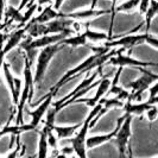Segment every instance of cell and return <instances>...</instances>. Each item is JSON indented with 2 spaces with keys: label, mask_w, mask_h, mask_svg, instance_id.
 Returning <instances> with one entry per match:
<instances>
[{
  "label": "cell",
  "mask_w": 158,
  "mask_h": 158,
  "mask_svg": "<svg viewBox=\"0 0 158 158\" xmlns=\"http://www.w3.org/2000/svg\"><path fill=\"white\" fill-rule=\"evenodd\" d=\"M58 18H63V13L60 11H56L55 8L52 7V5H48L38 16L33 17L29 22V24H45L51 20L58 19Z\"/></svg>",
  "instance_id": "15"
},
{
  "label": "cell",
  "mask_w": 158,
  "mask_h": 158,
  "mask_svg": "<svg viewBox=\"0 0 158 158\" xmlns=\"http://www.w3.org/2000/svg\"><path fill=\"white\" fill-rule=\"evenodd\" d=\"M29 2H30V0H22V1H20V5H19V7L17 8V10H18L19 12H22V11L24 10V7H26V6L29 5Z\"/></svg>",
  "instance_id": "34"
},
{
  "label": "cell",
  "mask_w": 158,
  "mask_h": 158,
  "mask_svg": "<svg viewBox=\"0 0 158 158\" xmlns=\"http://www.w3.org/2000/svg\"><path fill=\"white\" fill-rule=\"evenodd\" d=\"M111 86V80L108 79L107 76H105L103 79L100 80V82H99V85H98V89H96V93L95 95L92 98V99H82V98H80V99H76L75 101L73 103H77V102H86L89 106V107H94L96 106L98 103L100 102L101 100L103 99V96L107 94V92H108V88Z\"/></svg>",
  "instance_id": "11"
},
{
  "label": "cell",
  "mask_w": 158,
  "mask_h": 158,
  "mask_svg": "<svg viewBox=\"0 0 158 158\" xmlns=\"http://www.w3.org/2000/svg\"><path fill=\"white\" fill-rule=\"evenodd\" d=\"M126 117H127L126 114H124L123 117H120V118L117 119V127L114 128V131H112V132H110V133L87 137V138H86V149H94V148L99 146V145H102V144H105V143L112 140V139L115 137V135H117V132H118V130H119V127H120V125H121V123L124 121V119L126 118Z\"/></svg>",
  "instance_id": "9"
},
{
  "label": "cell",
  "mask_w": 158,
  "mask_h": 158,
  "mask_svg": "<svg viewBox=\"0 0 158 158\" xmlns=\"http://www.w3.org/2000/svg\"><path fill=\"white\" fill-rule=\"evenodd\" d=\"M64 0H55V2L52 4V7L55 8L56 11H60L61 10V6L63 5Z\"/></svg>",
  "instance_id": "33"
},
{
  "label": "cell",
  "mask_w": 158,
  "mask_h": 158,
  "mask_svg": "<svg viewBox=\"0 0 158 158\" xmlns=\"http://www.w3.org/2000/svg\"><path fill=\"white\" fill-rule=\"evenodd\" d=\"M4 13H5V0H0V20Z\"/></svg>",
  "instance_id": "35"
},
{
  "label": "cell",
  "mask_w": 158,
  "mask_h": 158,
  "mask_svg": "<svg viewBox=\"0 0 158 158\" xmlns=\"http://www.w3.org/2000/svg\"><path fill=\"white\" fill-rule=\"evenodd\" d=\"M111 13V10H92V8H87V10H82V11H77V12H73V13H63V18L67 19H71V20H87L90 18H98L103 15H108Z\"/></svg>",
  "instance_id": "12"
},
{
  "label": "cell",
  "mask_w": 158,
  "mask_h": 158,
  "mask_svg": "<svg viewBox=\"0 0 158 158\" xmlns=\"http://www.w3.org/2000/svg\"><path fill=\"white\" fill-rule=\"evenodd\" d=\"M131 124H132V117L127 115L121 123L118 132L115 135V143L118 146L119 158H126V151L128 146V140L131 138Z\"/></svg>",
  "instance_id": "7"
},
{
  "label": "cell",
  "mask_w": 158,
  "mask_h": 158,
  "mask_svg": "<svg viewBox=\"0 0 158 158\" xmlns=\"http://www.w3.org/2000/svg\"><path fill=\"white\" fill-rule=\"evenodd\" d=\"M35 128L30 125V124H23V125H10L7 124L5 127H2L0 130V139L6 135H20L24 132H29V131H33Z\"/></svg>",
  "instance_id": "19"
},
{
  "label": "cell",
  "mask_w": 158,
  "mask_h": 158,
  "mask_svg": "<svg viewBox=\"0 0 158 158\" xmlns=\"http://www.w3.org/2000/svg\"><path fill=\"white\" fill-rule=\"evenodd\" d=\"M47 144L48 148H51L52 150H57L58 149V139L57 137L54 135V132L51 130H47Z\"/></svg>",
  "instance_id": "27"
},
{
  "label": "cell",
  "mask_w": 158,
  "mask_h": 158,
  "mask_svg": "<svg viewBox=\"0 0 158 158\" xmlns=\"http://www.w3.org/2000/svg\"><path fill=\"white\" fill-rule=\"evenodd\" d=\"M149 99H158V81L149 87Z\"/></svg>",
  "instance_id": "29"
},
{
  "label": "cell",
  "mask_w": 158,
  "mask_h": 158,
  "mask_svg": "<svg viewBox=\"0 0 158 158\" xmlns=\"http://www.w3.org/2000/svg\"><path fill=\"white\" fill-rule=\"evenodd\" d=\"M95 54L92 56L87 57L82 63H80L79 65H76L75 68H73L70 70H68L63 76L60 79V81L54 85L51 89H50V93L55 96L58 90L61 89V87L65 85L67 82L71 81L73 79L77 77L79 75L82 74H87L89 71L98 69V70H102V67L107 63L110 60H111L113 56L115 55L117 50H113V49H107V48H95Z\"/></svg>",
  "instance_id": "1"
},
{
  "label": "cell",
  "mask_w": 158,
  "mask_h": 158,
  "mask_svg": "<svg viewBox=\"0 0 158 158\" xmlns=\"http://www.w3.org/2000/svg\"><path fill=\"white\" fill-rule=\"evenodd\" d=\"M68 158H77L76 156H70V157H68Z\"/></svg>",
  "instance_id": "37"
},
{
  "label": "cell",
  "mask_w": 158,
  "mask_h": 158,
  "mask_svg": "<svg viewBox=\"0 0 158 158\" xmlns=\"http://www.w3.org/2000/svg\"><path fill=\"white\" fill-rule=\"evenodd\" d=\"M0 158H1V157H0Z\"/></svg>",
  "instance_id": "39"
},
{
  "label": "cell",
  "mask_w": 158,
  "mask_h": 158,
  "mask_svg": "<svg viewBox=\"0 0 158 158\" xmlns=\"http://www.w3.org/2000/svg\"><path fill=\"white\" fill-rule=\"evenodd\" d=\"M32 64L30 63L29 58L24 54V87L22 88V93L18 100V105L16 106L17 112L16 115V125H23L24 124V108L25 102L31 105L32 98L35 94V82H33V74L31 69Z\"/></svg>",
  "instance_id": "2"
},
{
  "label": "cell",
  "mask_w": 158,
  "mask_h": 158,
  "mask_svg": "<svg viewBox=\"0 0 158 158\" xmlns=\"http://www.w3.org/2000/svg\"><path fill=\"white\" fill-rule=\"evenodd\" d=\"M52 98L54 95L51 94L50 92L47 95H44L40 101H38V107L35 110V111H29V114L31 115V121L29 123L35 130H37L38 125L40 124L42 119L45 117V113H47L48 108L50 107V105L52 103Z\"/></svg>",
  "instance_id": "8"
},
{
  "label": "cell",
  "mask_w": 158,
  "mask_h": 158,
  "mask_svg": "<svg viewBox=\"0 0 158 158\" xmlns=\"http://www.w3.org/2000/svg\"><path fill=\"white\" fill-rule=\"evenodd\" d=\"M149 5H150V0H139V5H138L139 13L140 15H145L146 10L149 7Z\"/></svg>",
  "instance_id": "31"
},
{
  "label": "cell",
  "mask_w": 158,
  "mask_h": 158,
  "mask_svg": "<svg viewBox=\"0 0 158 158\" xmlns=\"http://www.w3.org/2000/svg\"><path fill=\"white\" fill-rule=\"evenodd\" d=\"M100 73H101V71L96 69V70L93 71V74H92V75H87V76H86V79L83 80V81H82V82H81V83H80L79 86L75 88L74 90H71L69 94L67 95V96H64V98H62L61 100H58V101H56V102L51 103V106H54L56 110L58 111V107H60V106H61L62 103H64L65 101H67V100H69L70 98H73V96L76 94V93H79L80 90H82V89L87 88L88 86H89V85H92V83H93V82L95 81V79L98 77V75H99ZM58 112H60V111H58Z\"/></svg>",
  "instance_id": "14"
},
{
  "label": "cell",
  "mask_w": 158,
  "mask_h": 158,
  "mask_svg": "<svg viewBox=\"0 0 158 158\" xmlns=\"http://www.w3.org/2000/svg\"><path fill=\"white\" fill-rule=\"evenodd\" d=\"M81 126H82V123L73 125V126H57V125H54L51 131L55 132V135L57 137V139L65 140V139H69L71 137H74Z\"/></svg>",
  "instance_id": "17"
},
{
  "label": "cell",
  "mask_w": 158,
  "mask_h": 158,
  "mask_svg": "<svg viewBox=\"0 0 158 158\" xmlns=\"http://www.w3.org/2000/svg\"><path fill=\"white\" fill-rule=\"evenodd\" d=\"M37 7H38V5H37L36 2L25 7V13L22 15V23H20V27H22V26H25V25H26V24L29 23L32 18H33V15H35V12L37 11Z\"/></svg>",
  "instance_id": "25"
},
{
  "label": "cell",
  "mask_w": 158,
  "mask_h": 158,
  "mask_svg": "<svg viewBox=\"0 0 158 158\" xmlns=\"http://www.w3.org/2000/svg\"><path fill=\"white\" fill-rule=\"evenodd\" d=\"M96 4H98V0H92V5H90V7L92 10H95V6H96Z\"/></svg>",
  "instance_id": "36"
},
{
  "label": "cell",
  "mask_w": 158,
  "mask_h": 158,
  "mask_svg": "<svg viewBox=\"0 0 158 158\" xmlns=\"http://www.w3.org/2000/svg\"><path fill=\"white\" fill-rule=\"evenodd\" d=\"M158 102V99H149L148 101H139V102H133V101H126L124 103L123 108L125 110L126 115H137V117H142L143 114H145V112L150 108L151 106L156 105Z\"/></svg>",
  "instance_id": "10"
},
{
  "label": "cell",
  "mask_w": 158,
  "mask_h": 158,
  "mask_svg": "<svg viewBox=\"0 0 158 158\" xmlns=\"http://www.w3.org/2000/svg\"><path fill=\"white\" fill-rule=\"evenodd\" d=\"M124 49H120L115 52V55L112 57L111 60L107 62L111 65L114 67H118V68H125V67H130V68H148L150 65H157L156 62H145V61H140V60H137L135 57L130 55H125L124 54Z\"/></svg>",
  "instance_id": "6"
},
{
  "label": "cell",
  "mask_w": 158,
  "mask_h": 158,
  "mask_svg": "<svg viewBox=\"0 0 158 158\" xmlns=\"http://www.w3.org/2000/svg\"><path fill=\"white\" fill-rule=\"evenodd\" d=\"M58 152L64 155V156H67V157H70V156L74 155V150H73V148H71L70 145H63Z\"/></svg>",
  "instance_id": "32"
},
{
  "label": "cell",
  "mask_w": 158,
  "mask_h": 158,
  "mask_svg": "<svg viewBox=\"0 0 158 158\" xmlns=\"http://www.w3.org/2000/svg\"><path fill=\"white\" fill-rule=\"evenodd\" d=\"M1 70H2V74H4V77L6 80V83H7L8 88L11 90V94H12V101H13V105L16 107L18 105V98H17L16 94V89H15V75L12 74V70H11V67L7 62H4L2 65H1Z\"/></svg>",
  "instance_id": "18"
},
{
  "label": "cell",
  "mask_w": 158,
  "mask_h": 158,
  "mask_svg": "<svg viewBox=\"0 0 158 158\" xmlns=\"http://www.w3.org/2000/svg\"><path fill=\"white\" fill-rule=\"evenodd\" d=\"M83 33H85L87 40H89V42H110L111 40V38L108 37L107 33L93 31V30H89L88 27H85Z\"/></svg>",
  "instance_id": "23"
},
{
  "label": "cell",
  "mask_w": 158,
  "mask_h": 158,
  "mask_svg": "<svg viewBox=\"0 0 158 158\" xmlns=\"http://www.w3.org/2000/svg\"><path fill=\"white\" fill-rule=\"evenodd\" d=\"M138 5H139V0H127L125 2H123L121 5L114 7L113 15L115 16L117 13H120V12H131L138 7Z\"/></svg>",
  "instance_id": "24"
},
{
  "label": "cell",
  "mask_w": 158,
  "mask_h": 158,
  "mask_svg": "<svg viewBox=\"0 0 158 158\" xmlns=\"http://www.w3.org/2000/svg\"><path fill=\"white\" fill-rule=\"evenodd\" d=\"M63 48L64 45H62L61 43H56V44H52V45H49V47L40 49L38 60H37V65H36V71H35V75H33V82L35 83H40V81L43 80L51 60Z\"/></svg>",
  "instance_id": "5"
},
{
  "label": "cell",
  "mask_w": 158,
  "mask_h": 158,
  "mask_svg": "<svg viewBox=\"0 0 158 158\" xmlns=\"http://www.w3.org/2000/svg\"><path fill=\"white\" fill-rule=\"evenodd\" d=\"M47 127L43 126L40 132V140H38V152L37 158H48V144H47Z\"/></svg>",
  "instance_id": "22"
},
{
  "label": "cell",
  "mask_w": 158,
  "mask_h": 158,
  "mask_svg": "<svg viewBox=\"0 0 158 158\" xmlns=\"http://www.w3.org/2000/svg\"><path fill=\"white\" fill-rule=\"evenodd\" d=\"M124 101H120L115 98H111V99H103L102 106L106 107L107 110H111V108H114V107H119V108H123L124 106Z\"/></svg>",
  "instance_id": "26"
},
{
  "label": "cell",
  "mask_w": 158,
  "mask_h": 158,
  "mask_svg": "<svg viewBox=\"0 0 158 158\" xmlns=\"http://www.w3.org/2000/svg\"><path fill=\"white\" fill-rule=\"evenodd\" d=\"M149 44L153 49H158V40L155 35H150L149 32L145 33H126L123 36L113 37L110 42H105L103 47L107 49H112L113 47H121L124 50H128L137 47L139 44Z\"/></svg>",
  "instance_id": "3"
},
{
  "label": "cell",
  "mask_w": 158,
  "mask_h": 158,
  "mask_svg": "<svg viewBox=\"0 0 158 158\" xmlns=\"http://www.w3.org/2000/svg\"><path fill=\"white\" fill-rule=\"evenodd\" d=\"M26 29H27L26 25H25V26H22V27H19V29H17L16 31L8 37L7 42L5 43V45H2V49H1L5 55L8 54L12 49H15L17 45H19V43L23 40L24 35L26 33Z\"/></svg>",
  "instance_id": "16"
},
{
  "label": "cell",
  "mask_w": 158,
  "mask_h": 158,
  "mask_svg": "<svg viewBox=\"0 0 158 158\" xmlns=\"http://www.w3.org/2000/svg\"><path fill=\"white\" fill-rule=\"evenodd\" d=\"M145 114H146V118L149 121H155L156 119H157V115H158V110H157V106L156 105H153V106H151L150 108L148 110V111L145 112Z\"/></svg>",
  "instance_id": "28"
},
{
  "label": "cell",
  "mask_w": 158,
  "mask_h": 158,
  "mask_svg": "<svg viewBox=\"0 0 158 158\" xmlns=\"http://www.w3.org/2000/svg\"><path fill=\"white\" fill-rule=\"evenodd\" d=\"M112 1V7H111V27H110V33H108V37L111 38H113V24H114V15H113V11H114V7L117 6V2H118V0H111Z\"/></svg>",
  "instance_id": "30"
},
{
  "label": "cell",
  "mask_w": 158,
  "mask_h": 158,
  "mask_svg": "<svg viewBox=\"0 0 158 158\" xmlns=\"http://www.w3.org/2000/svg\"><path fill=\"white\" fill-rule=\"evenodd\" d=\"M121 71H123V68H118V70L115 73L114 77H113V80L111 81V86L108 88L107 94L112 95L113 98L118 99L120 101H127L128 98H130V92L126 90V89H124V88H121L120 86H118L119 77H120Z\"/></svg>",
  "instance_id": "13"
},
{
  "label": "cell",
  "mask_w": 158,
  "mask_h": 158,
  "mask_svg": "<svg viewBox=\"0 0 158 158\" xmlns=\"http://www.w3.org/2000/svg\"><path fill=\"white\" fill-rule=\"evenodd\" d=\"M30 158H33V157H30Z\"/></svg>",
  "instance_id": "38"
},
{
  "label": "cell",
  "mask_w": 158,
  "mask_h": 158,
  "mask_svg": "<svg viewBox=\"0 0 158 158\" xmlns=\"http://www.w3.org/2000/svg\"><path fill=\"white\" fill-rule=\"evenodd\" d=\"M158 13V1L157 0H150V5H149V7L146 10V12H145V18H144V25H145V29H146V31L145 32H149V29H150L151 26V22L153 20V18L157 16Z\"/></svg>",
  "instance_id": "21"
},
{
  "label": "cell",
  "mask_w": 158,
  "mask_h": 158,
  "mask_svg": "<svg viewBox=\"0 0 158 158\" xmlns=\"http://www.w3.org/2000/svg\"><path fill=\"white\" fill-rule=\"evenodd\" d=\"M87 38L85 36L83 32L81 33H76V35H70L68 37H65L64 40H62L60 43L62 45H69V47H74V48H77L81 47V45H86L87 44Z\"/></svg>",
  "instance_id": "20"
},
{
  "label": "cell",
  "mask_w": 158,
  "mask_h": 158,
  "mask_svg": "<svg viewBox=\"0 0 158 158\" xmlns=\"http://www.w3.org/2000/svg\"><path fill=\"white\" fill-rule=\"evenodd\" d=\"M139 71H142V76L135 80V81H132L128 85V88L131 89V93H130V98H128L127 101H137V102H139L142 100L143 93H145L152 83L158 81V75L151 73L148 69L139 68Z\"/></svg>",
  "instance_id": "4"
}]
</instances>
